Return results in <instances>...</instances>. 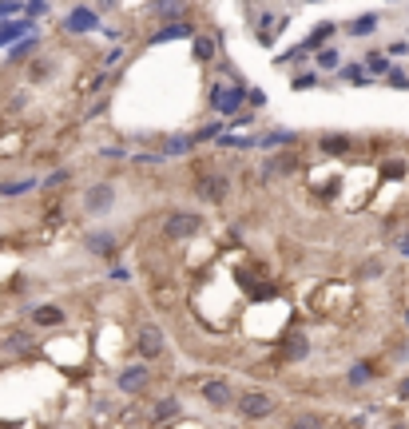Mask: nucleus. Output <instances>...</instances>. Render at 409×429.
Segmentation results:
<instances>
[{
	"label": "nucleus",
	"mask_w": 409,
	"mask_h": 429,
	"mask_svg": "<svg viewBox=\"0 0 409 429\" xmlns=\"http://www.w3.org/2000/svg\"><path fill=\"white\" fill-rule=\"evenodd\" d=\"M199 231H203V215L191 211V207H171L159 223V234L167 243H187V239H195Z\"/></svg>",
	"instance_id": "f257e3e1"
},
{
	"label": "nucleus",
	"mask_w": 409,
	"mask_h": 429,
	"mask_svg": "<svg viewBox=\"0 0 409 429\" xmlns=\"http://www.w3.org/2000/svg\"><path fill=\"white\" fill-rule=\"evenodd\" d=\"M207 104H211L219 115H235V111L247 104V80H231V84L211 80V84H207Z\"/></svg>",
	"instance_id": "f03ea898"
},
{
	"label": "nucleus",
	"mask_w": 409,
	"mask_h": 429,
	"mask_svg": "<svg viewBox=\"0 0 409 429\" xmlns=\"http://www.w3.org/2000/svg\"><path fill=\"white\" fill-rule=\"evenodd\" d=\"M278 409V398L266 390H247L235 398V414L243 417V421H266V417Z\"/></svg>",
	"instance_id": "7ed1b4c3"
},
{
	"label": "nucleus",
	"mask_w": 409,
	"mask_h": 429,
	"mask_svg": "<svg viewBox=\"0 0 409 429\" xmlns=\"http://www.w3.org/2000/svg\"><path fill=\"white\" fill-rule=\"evenodd\" d=\"M207 207H223L227 199H231V179H227L223 171H203L195 175V187H191Z\"/></svg>",
	"instance_id": "20e7f679"
},
{
	"label": "nucleus",
	"mask_w": 409,
	"mask_h": 429,
	"mask_svg": "<svg viewBox=\"0 0 409 429\" xmlns=\"http://www.w3.org/2000/svg\"><path fill=\"white\" fill-rule=\"evenodd\" d=\"M115 199H120V191H115L112 179H96V183H87V191H84V215H92V219L108 215V211L115 207Z\"/></svg>",
	"instance_id": "39448f33"
},
{
	"label": "nucleus",
	"mask_w": 409,
	"mask_h": 429,
	"mask_svg": "<svg viewBox=\"0 0 409 429\" xmlns=\"http://www.w3.org/2000/svg\"><path fill=\"white\" fill-rule=\"evenodd\" d=\"M195 32H199V28H195L191 16H183V20H163L155 32L143 36V48H159V44H175V40H191Z\"/></svg>",
	"instance_id": "423d86ee"
},
{
	"label": "nucleus",
	"mask_w": 409,
	"mask_h": 429,
	"mask_svg": "<svg viewBox=\"0 0 409 429\" xmlns=\"http://www.w3.org/2000/svg\"><path fill=\"white\" fill-rule=\"evenodd\" d=\"M148 386H151V362H131V366L115 370V390L127 393V398H139Z\"/></svg>",
	"instance_id": "0eeeda50"
},
{
	"label": "nucleus",
	"mask_w": 409,
	"mask_h": 429,
	"mask_svg": "<svg viewBox=\"0 0 409 429\" xmlns=\"http://www.w3.org/2000/svg\"><path fill=\"white\" fill-rule=\"evenodd\" d=\"M99 20H103V16H99L96 4H76L72 13L60 20V28L68 36H87V32H99Z\"/></svg>",
	"instance_id": "6e6552de"
},
{
	"label": "nucleus",
	"mask_w": 409,
	"mask_h": 429,
	"mask_svg": "<svg viewBox=\"0 0 409 429\" xmlns=\"http://www.w3.org/2000/svg\"><path fill=\"white\" fill-rule=\"evenodd\" d=\"M136 350L143 362H159L163 350H167V334H163V326H155V322H143L136 334Z\"/></svg>",
	"instance_id": "1a4fd4ad"
},
{
	"label": "nucleus",
	"mask_w": 409,
	"mask_h": 429,
	"mask_svg": "<svg viewBox=\"0 0 409 429\" xmlns=\"http://www.w3.org/2000/svg\"><path fill=\"white\" fill-rule=\"evenodd\" d=\"M310 338H306V334H286V338H278V362H282V366H294V362H306V358H310Z\"/></svg>",
	"instance_id": "9d476101"
},
{
	"label": "nucleus",
	"mask_w": 409,
	"mask_h": 429,
	"mask_svg": "<svg viewBox=\"0 0 409 429\" xmlns=\"http://www.w3.org/2000/svg\"><path fill=\"white\" fill-rule=\"evenodd\" d=\"M191 13V0H143V16L151 20H183Z\"/></svg>",
	"instance_id": "9b49d317"
},
{
	"label": "nucleus",
	"mask_w": 409,
	"mask_h": 429,
	"mask_svg": "<svg viewBox=\"0 0 409 429\" xmlns=\"http://www.w3.org/2000/svg\"><path fill=\"white\" fill-rule=\"evenodd\" d=\"M199 393H203V402L211 405V409H231L235 405V390H231L227 378H207L199 386Z\"/></svg>",
	"instance_id": "f8f14e48"
},
{
	"label": "nucleus",
	"mask_w": 409,
	"mask_h": 429,
	"mask_svg": "<svg viewBox=\"0 0 409 429\" xmlns=\"http://www.w3.org/2000/svg\"><path fill=\"white\" fill-rule=\"evenodd\" d=\"M84 246L92 251V255H99V258H115V255H120V234H115L112 227H103V231H87L84 234Z\"/></svg>",
	"instance_id": "ddd939ff"
},
{
	"label": "nucleus",
	"mask_w": 409,
	"mask_h": 429,
	"mask_svg": "<svg viewBox=\"0 0 409 429\" xmlns=\"http://www.w3.org/2000/svg\"><path fill=\"white\" fill-rule=\"evenodd\" d=\"M314 148L322 151L326 160H342V155H350L354 151V135H346V132H326V135H318V143Z\"/></svg>",
	"instance_id": "4468645a"
},
{
	"label": "nucleus",
	"mask_w": 409,
	"mask_h": 429,
	"mask_svg": "<svg viewBox=\"0 0 409 429\" xmlns=\"http://www.w3.org/2000/svg\"><path fill=\"white\" fill-rule=\"evenodd\" d=\"M28 32H36V20L32 16H4L0 20V48H8L13 40H20V36H28Z\"/></svg>",
	"instance_id": "2eb2a0df"
},
{
	"label": "nucleus",
	"mask_w": 409,
	"mask_h": 429,
	"mask_svg": "<svg viewBox=\"0 0 409 429\" xmlns=\"http://www.w3.org/2000/svg\"><path fill=\"white\" fill-rule=\"evenodd\" d=\"M28 318H32V326H40V330H52V326H64V322H68V310H64L60 302H40V307L28 310Z\"/></svg>",
	"instance_id": "dca6fc26"
},
{
	"label": "nucleus",
	"mask_w": 409,
	"mask_h": 429,
	"mask_svg": "<svg viewBox=\"0 0 409 429\" xmlns=\"http://www.w3.org/2000/svg\"><path fill=\"white\" fill-rule=\"evenodd\" d=\"M338 28H342V24H338V20H318V24H314L310 32L302 36V48H306V52H310V56H314V52L322 48V44H330V40L338 36Z\"/></svg>",
	"instance_id": "f3484780"
},
{
	"label": "nucleus",
	"mask_w": 409,
	"mask_h": 429,
	"mask_svg": "<svg viewBox=\"0 0 409 429\" xmlns=\"http://www.w3.org/2000/svg\"><path fill=\"white\" fill-rule=\"evenodd\" d=\"M382 28V13H361V16H354L346 28H342V36H350V40H366V36H373Z\"/></svg>",
	"instance_id": "a211bd4d"
},
{
	"label": "nucleus",
	"mask_w": 409,
	"mask_h": 429,
	"mask_svg": "<svg viewBox=\"0 0 409 429\" xmlns=\"http://www.w3.org/2000/svg\"><path fill=\"white\" fill-rule=\"evenodd\" d=\"M338 80H342V84H350V87H378V80L366 72V64H361V60L338 64Z\"/></svg>",
	"instance_id": "6ab92c4d"
},
{
	"label": "nucleus",
	"mask_w": 409,
	"mask_h": 429,
	"mask_svg": "<svg viewBox=\"0 0 409 429\" xmlns=\"http://www.w3.org/2000/svg\"><path fill=\"white\" fill-rule=\"evenodd\" d=\"M199 143H195V135L191 132H171V135H163V155L167 160H183V155H191Z\"/></svg>",
	"instance_id": "aec40b11"
},
{
	"label": "nucleus",
	"mask_w": 409,
	"mask_h": 429,
	"mask_svg": "<svg viewBox=\"0 0 409 429\" xmlns=\"http://www.w3.org/2000/svg\"><path fill=\"white\" fill-rule=\"evenodd\" d=\"M52 72H56V56H28L24 76H28V84H32V87L48 84V80H52Z\"/></svg>",
	"instance_id": "412c9836"
},
{
	"label": "nucleus",
	"mask_w": 409,
	"mask_h": 429,
	"mask_svg": "<svg viewBox=\"0 0 409 429\" xmlns=\"http://www.w3.org/2000/svg\"><path fill=\"white\" fill-rule=\"evenodd\" d=\"M191 44V60L195 64H211L219 56V36H207V32H195V36L187 40Z\"/></svg>",
	"instance_id": "4be33fe9"
},
{
	"label": "nucleus",
	"mask_w": 409,
	"mask_h": 429,
	"mask_svg": "<svg viewBox=\"0 0 409 429\" xmlns=\"http://www.w3.org/2000/svg\"><path fill=\"white\" fill-rule=\"evenodd\" d=\"M40 48V32H28V36H20V40H13L8 44V64H28V56Z\"/></svg>",
	"instance_id": "5701e85b"
},
{
	"label": "nucleus",
	"mask_w": 409,
	"mask_h": 429,
	"mask_svg": "<svg viewBox=\"0 0 409 429\" xmlns=\"http://www.w3.org/2000/svg\"><path fill=\"white\" fill-rule=\"evenodd\" d=\"M183 414V402L179 398H159V402L151 405V426H163V421H175V417Z\"/></svg>",
	"instance_id": "b1692460"
},
{
	"label": "nucleus",
	"mask_w": 409,
	"mask_h": 429,
	"mask_svg": "<svg viewBox=\"0 0 409 429\" xmlns=\"http://www.w3.org/2000/svg\"><path fill=\"white\" fill-rule=\"evenodd\" d=\"M361 64H366V72H370L373 80H382L394 60H389V52H385V48H370V52H361Z\"/></svg>",
	"instance_id": "393cba45"
},
{
	"label": "nucleus",
	"mask_w": 409,
	"mask_h": 429,
	"mask_svg": "<svg viewBox=\"0 0 409 429\" xmlns=\"http://www.w3.org/2000/svg\"><path fill=\"white\" fill-rule=\"evenodd\" d=\"M40 187V179L36 175H24V179H4L0 183V199H16V195H32Z\"/></svg>",
	"instance_id": "a878e982"
},
{
	"label": "nucleus",
	"mask_w": 409,
	"mask_h": 429,
	"mask_svg": "<svg viewBox=\"0 0 409 429\" xmlns=\"http://www.w3.org/2000/svg\"><path fill=\"white\" fill-rule=\"evenodd\" d=\"M338 64H342V48H338V44H322V48L314 52V68H318V72H338Z\"/></svg>",
	"instance_id": "bb28decb"
},
{
	"label": "nucleus",
	"mask_w": 409,
	"mask_h": 429,
	"mask_svg": "<svg viewBox=\"0 0 409 429\" xmlns=\"http://www.w3.org/2000/svg\"><path fill=\"white\" fill-rule=\"evenodd\" d=\"M298 139H302V135L290 132V127H274V132L259 135V148H294Z\"/></svg>",
	"instance_id": "cd10ccee"
},
{
	"label": "nucleus",
	"mask_w": 409,
	"mask_h": 429,
	"mask_svg": "<svg viewBox=\"0 0 409 429\" xmlns=\"http://www.w3.org/2000/svg\"><path fill=\"white\" fill-rule=\"evenodd\" d=\"M373 378H378V374H373V362H354V366L346 370V386L350 390H361V386H370Z\"/></svg>",
	"instance_id": "c85d7f7f"
},
{
	"label": "nucleus",
	"mask_w": 409,
	"mask_h": 429,
	"mask_svg": "<svg viewBox=\"0 0 409 429\" xmlns=\"http://www.w3.org/2000/svg\"><path fill=\"white\" fill-rule=\"evenodd\" d=\"M4 350H13V354H32L36 350V338L28 330H8L4 334Z\"/></svg>",
	"instance_id": "c756f323"
},
{
	"label": "nucleus",
	"mask_w": 409,
	"mask_h": 429,
	"mask_svg": "<svg viewBox=\"0 0 409 429\" xmlns=\"http://www.w3.org/2000/svg\"><path fill=\"white\" fill-rule=\"evenodd\" d=\"M314 87H322V72L318 68H306V72L290 76V92H314Z\"/></svg>",
	"instance_id": "7c9ffc66"
},
{
	"label": "nucleus",
	"mask_w": 409,
	"mask_h": 429,
	"mask_svg": "<svg viewBox=\"0 0 409 429\" xmlns=\"http://www.w3.org/2000/svg\"><path fill=\"white\" fill-rule=\"evenodd\" d=\"M306 56H310V52L302 48V44H294V48H286V52H278V56H274V68H298V64H306Z\"/></svg>",
	"instance_id": "2f4dec72"
},
{
	"label": "nucleus",
	"mask_w": 409,
	"mask_h": 429,
	"mask_svg": "<svg viewBox=\"0 0 409 429\" xmlns=\"http://www.w3.org/2000/svg\"><path fill=\"white\" fill-rule=\"evenodd\" d=\"M382 84H385V87H394V92H409V72L394 60V64H389V72L382 76Z\"/></svg>",
	"instance_id": "473e14b6"
},
{
	"label": "nucleus",
	"mask_w": 409,
	"mask_h": 429,
	"mask_svg": "<svg viewBox=\"0 0 409 429\" xmlns=\"http://www.w3.org/2000/svg\"><path fill=\"white\" fill-rule=\"evenodd\" d=\"M223 132H227V120H215V123H203V127L191 132V135H195V143H215Z\"/></svg>",
	"instance_id": "72a5a7b5"
},
{
	"label": "nucleus",
	"mask_w": 409,
	"mask_h": 429,
	"mask_svg": "<svg viewBox=\"0 0 409 429\" xmlns=\"http://www.w3.org/2000/svg\"><path fill=\"white\" fill-rule=\"evenodd\" d=\"M68 179H72V167H56V171H48L40 179V187H44V191H56V187H64Z\"/></svg>",
	"instance_id": "f704fd0d"
},
{
	"label": "nucleus",
	"mask_w": 409,
	"mask_h": 429,
	"mask_svg": "<svg viewBox=\"0 0 409 429\" xmlns=\"http://www.w3.org/2000/svg\"><path fill=\"white\" fill-rule=\"evenodd\" d=\"M250 123H259V115H254V111H243V108H238L235 111V115H227V132H238V127H250Z\"/></svg>",
	"instance_id": "c9c22d12"
},
{
	"label": "nucleus",
	"mask_w": 409,
	"mask_h": 429,
	"mask_svg": "<svg viewBox=\"0 0 409 429\" xmlns=\"http://www.w3.org/2000/svg\"><path fill=\"white\" fill-rule=\"evenodd\" d=\"M406 175H409L406 160H385L382 163V179H406Z\"/></svg>",
	"instance_id": "e433bc0d"
},
{
	"label": "nucleus",
	"mask_w": 409,
	"mask_h": 429,
	"mask_svg": "<svg viewBox=\"0 0 409 429\" xmlns=\"http://www.w3.org/2000/svg\"><path fill=\"white\" fill-rule=\"evenodd\" d=\"M108 80H112V68H99V72L92 76V84H87L84 92H87V96H99V92L108 87Z\"/></svg>",
	"instance_id": "4c0bfd02"
},
{
	"label": "nucleus",
	"mask_w": 409,
	"mask_h": 429,
	"mask_svg": "<svg viewBox=\"0 0 409 429\" xmlns=\"http://www.w3.org/2000/svg\"><path fill=\"white\" fill-rule=\"evenodd\" d=\"M99 155H103V160H131V151H127V143H108V148H99Z\"/></svg>",
	"instance_id": "58836bf2"
},
{
	"label": "nucleus",
	"mask_w": 409,
	"mask_h": 429,
	"mask_svg": "<svg viewBox=\"0 0 409 429\" xmlns=\"http://www.w3.org/2000/svg\"><path fill=\"white\" fill-rule=\"evenodd\" d=\"M163 160H167L163 151H143V155H131V163H136V167H159Z\"/></svg>",
	"instance_id": "ea45409f"
},
{
	"label": "nucleus",
	"mask_w": 409,
	"mask_h": 429,
	"mask_svg": "<svg viewBox=\"0 0 409 429\" xmlns=\"http://www.w3.org/2000/svg\"><path fill=\"white\" fill-rule=\"evenodd\" d=\"M370 274H385V262L382 258H366L358 267V279H370Z\"/></svg>",
	"instance_id": "a19ab883"
},
{
	"label": "nucleus",
	"mask_w": 409,
	"mask_h": 429,
	"mask_svg": "<svg viewBox=\"0 0 409 429\" xmlns=\"http://www.w3.org/2000/svg\"><path fill=\"white\" fill-rule=\"evenodd\" d=\"M48 4H52V0H24V16H32V20H36V16L48 13Z\"/></svg>",
	"instance_id": "79ce46f5"
},
{
	"label": "nucleus",
	"mask_w": 409,
	"mask_h": 429,
	"mask_svg": "<svg viewBox=\"0 0 409 429\" xmlns=\"http://www.w3.org/2000/svg\"><path fill=\"white\" fill-rule=\"evenodd\" d=\"M24 13V0H0V20L4 16H20Z\"/></svg>",
	"instance_id": "37998d69"
},
{
	"label": "nucleus",
	"mask_w": 409,
	"mask_h": 429,
	"mask_svg": "<svg viewBox=\"0 0 409 429\" xmlns=\"http://www.w3.org/2000/svg\"><path fill=\"white\" fill-rule=\"evenodd\" d=\"M389 60H401V56H409V40H389Z\"/></svg>",
	"instance_id": "c03bdc74"
},
{
	"label": "nucleus",
	"mask_w": 409,
	"mask_h": 429,
	"mask_svg": "<svg viewBox=\"0 0 409 429\" xmlns=\"http://www.w3.org/2000/svg\"><path fill=\"white\" fill-rule=\"evenodd\" d=\"M247 99H250V108H266V92L254 84H247Z\"/></svg>",
	"instance_id": "a18cd8bd"
},
{
	"label": "nucleus",
	"mask_w": 409,
	"mask_h": 429,
	"mask_svg": "<svg viewBox=\"0 0 409 429\" xmlns=\"http://www.w3.org/2000/svg\"><path fill=\"white\" fill-rule=\"evenodd\" d=\"M124 56H127L124 44H120V48H112V52H103V68H115V64L124 60Z\"/></svg>",
	"instance_id": "49530a36"
},
{
	"label": "nucleus",
	"mask_w": 409,
	"mask_h": 429,
	"mask_svg": "<svg viewBox=\"0 0 409 429\" xmlns=\"http://www.w3.org/2000/svg\"><path fill=\"white\" fill-rule=\"evenodd\" d=\"M108 279H112V282H131V270H127V267H112V270H108Z\"/></svg>",
	"instance_id": "de8ad7c7"
},
{
	"label": "nucleus",
	"mask_w": 409,
	"mask_h": 429,
	"mask_svg": "<svg viewBox=\"0 0 409 429\" xmlns=\"http://www.w3.org/2000/svg\"><path fill=\"white\" fill-rule=\"evenodd\" d=\"M294 426H322V417H318V414H298Z\"/></svg>",
	"instance_id": "09e8293b"
},
{
	"label": "nucleus",
	"mask_w": 409,
	"mask_h": 429,
	"mask_svg": "<svg viewBox=\"0 0 409 429\" xmlns=\"http://www.w3.org/2000/svg\"><path fill=\"white\" fill-rule=\"evenodd\" d=\"M108 108H112V99L103 96V99H99V104H96V108H87V120H92V115H103V111H108Z\"/></svg>",
	"instance_id": "8fccbe9b"
},
{
	"label": "nucleus",
	"mask_w": 409,
	"mask_h": 429,
	"mask_svg": "<svg viewBox=\"0 0 409 429\" xmlns=\"http://www.w3.org/2000/svg\"><path fill=\"white\" fill-rule=\"evenodd\" d=\"M96 8H99V16H103V13H112V8H120V0H96Z\"/></svg>",
	"instance_id": "3c124183"
},
{
	"label": "nucleus",
	"mask_w": 409,
	"mask_h": 429,
	"mask_svg": "<svg viewBox=\"0 0 409 429\" xmlns=\"http://www.w3.org/2000/svg\"><path fill=\"white\" fill-rule=\"evenodd\" d=\"M397 255L409 258V234H401V239H397Z\"/></svg>",
	"instance_id": "603ef678"
},
{
	"label": "nucleus",
	"mask_w": 409,
	"mask_h": 429,
	"mask_svg": "<svg viewBox=\"0 0 409 429\" xmlns=\"http://www.w3.org/2000/svg\"><path fill=\"white\" fill-rule=\"evenodd\" d=\"M397 398H401V402H409V378H401V386H397Z\"/></svg>",
	"instance_id": "864d4df0"
},
{
	"label": "nucleus",
	"mask_w": 409,
	"mask_h": 429,
	"mask_svg": "<svg viewBox=\"0 0 409 429\" xmlns=\"http://www.w3.org/2000/svg\"><path fill=\"white\" fill-rule=\"evenodd\" d=\"M306 4H322V0H306Z\"/></svg>",
	"instance_id": "5fc2aeb1"
},
{
	"label": "nucleus",
	"mask_w": 409,
	"mask_h": 429,
	"mask_svg": "<svg viewBox=\"0 0 409 429\" xmlns=\"http://www.w3.org/2000/svg\"><path fill=\"white\" fill-rule=\"evenodd\" d=\"M385 4H401V0H385Z\"/></svg>",
	"instance_id": "6e6d98bb"
},
{
	"label": "nucleus",
	"mask_w": 409,
	"mask_h": 429,
	"mask_svg": "<svg viewBox=\"0 0 409 429\" xmlns=\"http://www.w3.org/2000/svg\"><path fill=\"white\" fill-rule=\"evenodd\" d=\"M250 4H262V0H250Z\"/></svg>",
	"instance_id": "4d7b16f0"
},
{
	"label": "nucleus",
	"mask_w": 409,
	"mask_h": 429,
	"mask_svg": "<svg viewBox=\"0 0 409 429\" xmlns=\"http://www.w3.org/2000/svg\"><path fill=\"white\" fill-rule=\"evenodd\" d=\"M406 358H409V346H406Z\"/></svg>",
	"instance_id": "13d9d810"
},
{
	"label": "nucleus",
	"mask_w": 409,
	"mask_h": 429,
	"mask_svg": "<svg viewBox=\"0 0 409 429\" xmlns=\"http://www.w3.org/2000/svg\"><path fill=\"white\" fill-rule=\"evenodd\" d=\"M406 322H409V314H406Z\"/></svg>",
	"instance_id": "bf43d9fd"
}]
</instances>
